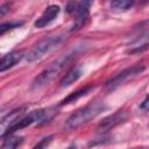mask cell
I'll use <instances>...</instances> for the list:
<instances>
[{
	"label": "cell",
	"mask_w": 149,
	"mask_h": 149,
	"mask_svg": "<svg viewBox=\"0 0 149 149\" xmlns=\"http://www.w3.org/2000/svg\"><path fill=\"white\" fill-rule=\"evenodd\" d=\"M9 6H10L9 2H5V3H2V6H1V8H0V15H1V16H3V15L8 12Z\"/></svg>",
	"instance_id": "17"
},
{
	"label": "cell",
	"mask_w": 149,
	"mask_h": 149,
	"mask_svg": "<svg viewBox=\"0 0 149 149\" xmlns=\"http://www.w3.org/2000/svg\"><path fill=\"white\" fill-rule=\"evenodd\" d=\"M2 140H3L1 144L2 149H14V148H17L22 143L23 139L21 136H14L13 134H10V135L2 137Z\"/></svg>",
	"instance_id": "12"
},
{
	"label": "cell",
	"mask_w": 149,
	"mask_h": 149,
	"mask_svg": "<svg viewBox=\"0 0 149 149\" xmlns=\"http://www.w3.org/2000/svg\"><path fill=\"white\" fill-rule=\"evenodd\" d=\"M59 10H61V8L57 5H50V6H48L45 8V10L42 13V15L35 21L34 26L36 28H43V27L50 24L57 17V15L59 14Z\"/></svg>",
	"instance_id": "7"
},
{
	"label": "cell",
	"mask_w": 149,
	"mask_h": 149,
	"mask_svg": "<svg viewBox=\"0 0 149 149\" xmlns=\"http://www.w3.org/2000/svg\"><path fill=\"white\" fill-rule=\"evenodd\" d=\"M21 24H22V22H6V23H2L1 27H0V35H3L6 31L20 27Z\"/></svg>",
	"instance_id": "14"
},
{
	"label": "cell",
	"mask_w": 149,
	"mask_h": 149,
	"mask_svg": "<svg viewBox=\"0 0 149 149\" xmlns=\"http://www.w3.org/2000/svg\"><path fill=\"white\" fill-rule=\"evenodd\" d=\"M134 3L135 0H113L111 7L115 10H127L130 7H133Z\"/></svg>",
	"instance_id": "13"
},
{
	"label": "cell",
	"mask_w": 149,
	"mask_h": 149,
	"mask_svg": "<svg viewBox=\"0 0 149 149\" xmlns=\"http://www.w3.org/2000/svg\"><path fill=\"white\" fill-rule=\"evenodd\" d=\"M127 119V114L123 111H118L108 116H106L105 119H102V121L98 125L97 130L99 133H106L108 130H111L112 128H114L115 126L122 123L125 120Z\"/></svg>",
	"instance_id": "6"
},
{
	"label": "cell",
	"mask_w": 149,
	"mask_h": 149,
	"mask_svg": "<svg viewBox=\"0 0 149 149\" xmlns=\"http://www.w3.org/2000/svg\"><path fill=\"white\" fill-rule=\"evenodd\" d=\"M63 41V37L59 35L55 36H48L43 40H41L37 44H35L26 55V59L29 63L36 62L44 57L47 54H49L52 49H55L57 45H59Z\"/></svg>",
	"instance_id": "3"
},
{
	"label": "cell",
	"mask_w": 149,
	"mask_h": 149,
	"mask_svg": "<svg viewBox=\"0 0 149 149\" xmlns=\"http://www.w3.org/2000/svg\"><path fill=\"white\" fill-rule=\"evenodd\" d=\"M78 54V47L76 48H72L71 50H69L68 52L63 54L62 56H59L56 61H54L49 66H47L33 81L31 84V87L34 90H37V88H41L45 85H48L71 61L72 58L76 57V55Z\"/></svg>",
	"instance_id": "1"
},
{
	"label": "cell",
	"mask_w": 149,
	"mask_h": 149,
	"mask_svg": "<svg viewBox=\"0 0 149 149\" xmlns=\"http://www.w3.org/2000/svg\"><path fill=\"white\" fill-rule=\"evenodd\" d=\"M143 71H144V66L143 65H134V66H130L128 69H125L123 71H121L120 73L115 74L113 78H111L108 81H106L105 88L107 91H113L118 86L123 84L126 80H128L129 78H133V77L142 73Z\"/></svg>",
	"instance_id": "4"
},
{
	"label": "cell",
	"mask_w": 149,
	"mask_h": 149,
	"mask_svg": "<svg viewBox=\"0 0 149 149\" xmlns=\"http://www.w3.org/2000/svg\"><path fill=\"white\" fill-rule=\"evenodd\" d=\"M105 109H106V105L104 102H100V101L91 102V104L81 107L80 109L76 111L72 115H70L68 118V120L65 121V128L70 129V130L76 129V128L80 127L81 125L88 122L90 120L94 119L95 116H98Z\"/></svg>",
	"instance_id": "2"
},
{
	"label": "cell",
	"mask_w": 149,
	"mask_h": 149,
	"mask_svg": "<svg viewBox=\"0 0 149 149\" xmlns=\"http://www.w3.org/2000/svg\"><path fill=\"white\" fill-rule=\"evenodd\" d=\"M92 88H93V86H86V87H84V88H80V90H78V91H76V92H73V93H71V94H69L65 99H63V100L61 101V105H68V104H71V102L77 101V100L80 99L81 97L86 95Z\"/></svg>",
	"instance_id": "10"
},
{
	"label": "cell",
	"mask_w": 149,
	"mask_h": 149,
	"mask_svg": "<svg viewBox=\"0 0 149 149\" xmlns=\"http://www.w3.org/2000/svg\"><path fill=\"white\" fill-rule=\"evenodd\" d=\"M92 2H93V0H80V1L76 5L74 10H73V14L76 15V20H74L72 30L80 29V28L85 24V21H86L87 17H88L90 7H91Z\"/></svg>",
	"instance_id": "5"
},
{
	"label": "cell",
	"mask_w": 149,
	"mask_h": 149,
	"mask_svg": "<svg viewBox=\"0 0 149 149\" xmlns=\"http://www.w3.org/2000/svg\"><path fill=\"white\" fill-rule=\"evenodd\" d=\"M81 76V69L79 66H74L59 81V86L61 87H68L71 84H73L74 81H77Z\"/></svg>",
	"instance_id": "9"
},
{
	"label": "cell",
	"mask_w": 149,
	"mask_h": 149,
	"mask_svg": "<svg viewBox=\"0 0 149 149\" xmlns=\"http://www.w3.org/2000/svg\"><path fill=\"white\" fill-rule=\"evenodd\" d=\"M140 108L142 111H144V112H148L149 111V95H147L144 98V100L140 104Z\"/></svg>",
	"instance_id": "15"
},
{
	"label": "cell",
	"mask_w": 149,
	"mask_h": 149,
	"mask_svg": "<svg viewBox=\"0 0 149 149\" xmlns=\"http://www.w3.org/2000/svg\"><path fill=\"white\" fill-rule=\"evenodd\" d=\"M51 139H52V136H48L47 139H43L40 143H37L35 147H36V148H43V147H45V146H48V144H49V142L51 141Z\"/></svg>",
	"instance_id": "16"
},
{
	"label": "cell",
	"mask_w": 149,
	"mask_h": 149,
	"mask_svg": "<svg viewBox=\"0 0 149 149\" xmlns=\"http://www.w3.org/2000/svg\"><path fill=\"white\" fill-rule=\"evenodd\" d=\"M24 111H26L24 107H20V108H17V109H14V111L9 112L7 115H5V116L2 118V120H1V126L5 128V126L7 125V127H8L10 123H13V122L16 121L17 119H20V118L22 116V114H23Z\"/></svg>",
	"instance_id": "11"
},
{
	"label": "cell",
	"mask_w": 149,
	"mask_h": 149,
	"mask_svg": "<svg viewBox=\"0 0 149 149\" xmlns=\"http://www.w3.org/2000/svg\"><path fill=\"white\" fill-rule=\"evenodd\" d=\"M23 57V51L21 50H14L2 56L1 63H0V71L3 72L10 68H13L16 63H19Z\"/></svg>",
	"instance_id": "8"
}]
</instances>
